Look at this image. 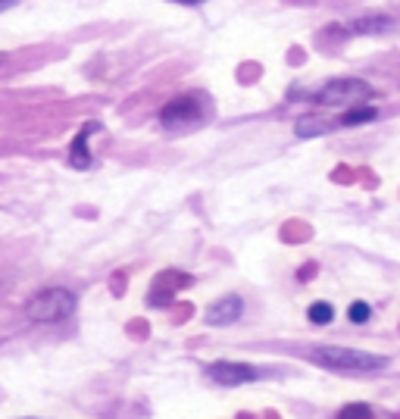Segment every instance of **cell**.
I'll list each match as a JSON object with an SVG mask.
<instances>
[{
  "instance_id": "1",
  "label": "cell",
  "mask_w": 400,
  "mask_h": 419,
  "mask_svg": "<svg viewBox=\"0 0 400 419\" xmlns=\"http://www.w3.org/2000/svg\"><path fill=\"white\" fill-rule=\"evenodd\" d=\"M313 360L325 369H338V373H376V369L388 366V357L366 354V350L353 348H316Z\"/></svg>"
},
{
  "instance_id": "2",
  "label": "cell",
  "mask_w": 400,
  "mask_h": 419,
  "mask_svg": "<svg viewBox=\"0 0 400 419\" xmlns=\"http://www.w3.org/2000/svg\"><path fill=\"white\" fill-rule=\"evenodd\" d=\"M76 294L66 291V288H44L25 303V313H29L31 322H41V326H50V322H59L66 316H72L76 310Z\"/></svg>"
},
{
  "instance_id": "3",
  "label": "cell",
  "mask_w": 400,
  "mask_h": 419,
  "mask_svg": "<svg viewBox=\"0 0 400 419\" xmlns=\"http://www.w3.org/2000/svg\"><path fill=\"white\" fill-rule=\"evenodd\" d=\"M369 97L372 85H366L363 78H338V82H329L322 91L313 94V100L319 107H357Z\"/></svg>"
},
{
  "instance_id": "4",
  "label": "cell",
  "mask_w": 400,
  "mask_h": 419,
  "mask_svg": "<svg viewBox=\"0 0 400 419\" xmlns=\"http://www.w3.org/2000/svg\"><path fill=\"white\" fill-rule=\"evenodd\" d=\"M200 116H203V104H200V97H194V94H178V97H172L169 104L159 110V123L166 128L194 125V123H200Z\"/></svg>"
},
{
  "instance_id": "5",
  "label": "cell",
  "mask_w": 400,
  "mask_h": 419,
  "mask_svg": "<svg viewBox=\"0 0 400 419\" xmlns=\"http://www.w3.org/2000/svg\"><path fill=\"white\" fill-rule=\"evenodd\" d=\"M206 376L213 378L216 385H225V388H235V385H248V382H257L259 369L250 366V363H235V360H219V363H210L206 366Z\"/></svg>"
},
{
  "instance_id": "6",
  "label": "cell",
  "mask_w": 400,
  "mask_h": 419,
  "mask_svg": "<svg viewBox=\"0 0 400 419\" xmlns=\"http://www.w3.org/2000/svg\"><path fill=\"white\" fill-rule=\"evenodd\" d=\"M244 313V301L238 294H225L222 301H216L210 307V313L203 316L206 326H231V322H238Z\"/></svg>"
},
{
  "instance_id": "7",
  "label": "cell",
  "mask_w": 400,
  "mask_h": 419,
  "mask_svg": "<svg viewBox=\"0 0 400 419\" xmlns=\"http://www.w3.org/2000/svg\"><path fill=\"white\" fill-rule=\"evenodd\" d=\"M91 132H97V123L85 125L82 132L76 135L72 147H69V163L76 166V169H88V166H91V151H88V135H91Z\"/></svg>"
},
{
  "instance_id": "8",
  "label": "cell",
  "mask_w": 400,
  "mask_h": 419,
  "mask_svg": "<svg viewBox=\"0 0 400 419\" xmlns=\"http://www.w3.org/2000/svg\"><path fill=\"white\" fill-rule=\"evenodd\" d=\"M331 125H335V123H331V119H325L322 113H306V116L297 119L294 132L300 135V138H319V135H325Z\"/></svg>"
},
{
  "instance_id": "9",
  "label": "cell",
  "mask_w": 400,
  "mask_h": 419,
  "mask_svg": "<svg viewBox=\"0 0 400 419\" xmlns=\"http://www.w3.org/2000/svg\"><path fill=\"white\" fill-rule=\"evenodd\" d=\"M391 19L388 16H366V19H357V22H350V32L353 35H382V32L391 29Z\"/></svg>"
},
{
  "instance_id": "10",
  "label": "cell",
  "mask_w": 400,
  "mask_h": 419,
  "mask_svg": "<svg viewBox=\"0 0 400 419\" xmlns=\"http://www.w3.org/2000/svg\"><path fill=\"white\" fill-rule=\"evenodd\" d=\"M376 116H378V110H376V107H369V104H357V107H350V110L344 113V116L338 119V123L350 128V125H363V123H372V119H376Z\"/></svg>"
},
{
  "instance_id": "11",
  "label": "cell",
  "mask_w": 400,
  "mask_h": 419,
  "mask_svg": "<svg viewBox=\"0 0 400 419\" xmlns=\"http://www.w3.org/2000/svg\"><path fill=\"white\" fill-rule=\"evenodd\" d=\"M306 316H310L313 326H329V322L335 320V307H331L329 301H316L310 310H306Z\"/></svg>"
},
{
  "instance_id": "12",
  "label": "cell",
  "mask_w": 400,
  "mask_h": 419,
  "mask_svg": "<svg viewBox=\"0 0 400 419\" xmlns=\"http://www.w3.org/2000/svg\"><path fill=\"white\" fill-rule=\"evenodd\" d=\"M369 316H372V307L366 301H353L350 303V310H348L350 322H357V326H359V322H369Z\"/></svg>"
},
{
  "instance_id": "13",
  "label": "cell",
  "mask_w": 400,
  "mask_h": 419,
  "mask_svg": "<svg viewBox=\"0 0 400 419\" xmlns=\"http://www.w3.org/2000/svg\"><path fill=\"white\" fill-rule=\"evenodd\" d=\"M338 419H372L369 404H348V407L338 413Z\"/></svg>"
},
{
  "instance_id": "14",
  "label": "cell",
  "mask_w": 400,
  "mask_h": 419,
  "mask_svg": "<svg viewBox=\"0 0 400 419\" xmlns=\"http://www.w3.org/2000/svg\"><path fill=\"white\" fill-rule=\"evenodd\" d=\"M13 6H16V0H0V13H3V10H13Z\"/></svg>"
},
{
  "instance_id": "15",
  "label": "cell",
  "mask_w": 400,
  "mask_h": 419,
  "mask_svg": "<svg viewBox=\"0 0 400 419\" xmlns=\"http://www.w3.org/2000/svg\"><path fill=\"white\" fill-rule=\"evenodd\" d=\"M172 4H185V6H197V4H203V0H172Z\"/></svg>"
}]
</instances>
